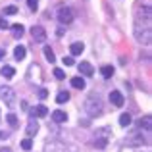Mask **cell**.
I'll use <instances>...</instances> for the list:
<instances>
[{
    "instance_id": "1",
    "label": "cell",
    "mask_w": 152,
    "mask_h": 152,
    "mask_svg": "<svg viewBox=\"0 0 152 152\" xmlns=\"http://www.w3.org/2000/svg\"><path fill=\"white\" fill-rule=\"evenodd\" d=\"M135 39H137L141 45H150L152 42L150 21H135Z\"/></svg>"
},
{
    "instance_id": "2",
    "label": "cell",
    "mask_w": 152,
    "mask_h": 152,
    "mask_svg": "<svg viewBox=\"0 0 152 152\" xmlns=\"http://www.w3.org/2000/svg\"><path fill=\"white\" fill-rule=\"evenodd\" d=\"M83 108H85V112L91 115V118H96V115L102 114V102L98 96H89L83 104Z\"/></svg>"
},
{
    "instance_id": "3",
    "label": "cell",
    "mask_w": 152,
    "mask_h": 152,
    "mask_svg": "<svg viewBox=\"0 0 152 152\" xmlns=\"http://www.w3.org/2000/svg\"><path fill=\"white\" fill-rule=\"evenodd\" d=\"M56 18H58V21L62 23V25H69L71 21H73V10L67 6H62L58 10V14H56Z\"/></svg>"
},
{
    "instance_id": "4",
    "label": "cell",
    "mask_w": 152,
    "mask_h": 152,
    "mask_svg": "<svg viewBox=\"0 0 152 152\" xmlns=\"http://www.w3.org/2000/svg\"><path fill=\"white\" fill-rule=\"evenodd\" d=\"M0 98L4 100V104L12 106V102H14V98H15V93H14V89H12V87H8V85L0 87Z\"/></svg>"
},
{
    "instance_id": "5",
    "label": "cell",
    "mask_w": 152,
    "mask_h": 152,
    "mask_svg": "<svg viewBox=\"0 0 152 152\" xmlns=\"http://www.w3.org/2000/svg\"><path fill=\"white\" fill-rule=\"evenodd\" d=\"M31 37H33L35 42H45L46 41V31H45V27H41V25L31 27Z\"/></svg>"
},
{
    "instance_id": "6",
    "label": "cell",
    "mask_w": 152,
    "mask_h": 152,
    "mask_svg": "<svg viewBox=\"0 0 152 152\" xmlns=\"http://www.w3.org/2000/svg\"><path fill=\"white\" fill-rule=\"evenodd\" d=\"M108 98H110V102L114 104L115 108H121L123 104H125V98H123V94L119 93V91H112V93H110V96H108Z\"/></svg>"
},
{
    "instance_id": "7",
    "label": "cell",
    "mask_w": 152,
    "mask_h": 152,
    "mask_svg": "<svg viewBox=\"0 0 152 152\" xmlns=\"http://www.w3.org/2000/svg\"><path fill=\"white\" fill-rule=\"evenodd\" d=\"M150 18H152V8H150V6H142V8H139L137 21H150Z\"/></svg>"
},
{
    "instance_id": "8",
    "label": "cell",
    "mask_w": 152,
    "mask_h": 152,
    "mask_svg": "<svg viewBox=\"0 0 152 152\" xmlns=\"http://www.w3.org/2000/svg\"><path fill=\"white\" fill-rule=\"evenodd\" d=\"M79 73L87 75V77H93V75H94V67L91 66L89 62H81V64H79Z\"/></svg>"
},
{
    "instance_id": "9",
    "label": "cell",
    "mask_w": 152,
    "mask_h": 152,
    "mask_svg": "<svg viewBox=\"0 0 152 152\" xmlns=\"http://www.w3.org/2000/svg\"><path fill=\"white\" fill-rule=\"evenodd\" d=\"M37 131H39V121H37L35 118L29 119V123H27V131H25V133L29 135V139L35 137V135H37Z\"/></svg>"
},
{
    "instance_id": "10",
    "label": "cell",
    "mask_w": 152,
    "mask_h": 152,
    "mask_svg": "<svg viewBox=\"0 0 152 152\" xmlns=\"http://www.w3.org/2000/svg\"><path fill=\"white\" fill-rule=\"evenodd\" d=\"M52 121H56V123L67 121V114H66V112H62V110H54V112H52Z\"/></svg>"
},
{
    "instance_id": "11",
    "label": "cell",
    "mask_w": 152,
    "mask_h": 152,
    "mask_svg": "<svg viewBox=\"0 0 152 152\" xmlns=\"http://www.w3.org/2000/svg\"><path fill=\"white\" fill-rule=\"evenodd\" d=\"M83 50H85V45H83V42H71V46H69V52H71V56H77V54H81Z\"/></svg>"
},
{
    "instance_id": "12",
    "label": "cell",
    "mask_w": 152,
    "mask_h": 152,
    "mask_svg": "<svg viewBox=\"0 0 152 152\" xmlns=\"http://www.w3.org/2000/svg\"><path fill=\"white\" fill-rule=\"evenodd\" d=\"M10 29H12V33H14V37H15V39H21V37H23V33H25V29H23L21 23H15V25H12Z\"/></svg>"
},
{
    "instance_id": "13",
    "label": "cell",
    "mask_w": 152,
    "mask_h": 152,
    "mask_svg": "<svg viewBox=\"0 0 152 152\" xmlns=\"http://www.w3.org/2000/svg\"><path fill=\"white\" fill-rule=\"evenodd\" d=\"M25 54H27V50H25V46H15V50H14V58L18 60V62H21L23 58H25Z\"/></svg>"
},
{
    "instance_id": "14",
    "label": "cell",
    "mask_w": 152,
    "mask_h": 152,
    "mask_svg": "<svg viewBox=\"0 0 152 152\" xmlns=\"http://www.w3.org/2000/svg\"><path fill=\"white\" fill-rule=\"evenodd\" d=\"M14 73H15V69L12 66H4L2 69H0V75H2V77H6V79H12V77H14Z\"/></svg>"
},
{
    "instance_id": "15",
    "label": "cell",
    "mask_w": 152,
    "mask_h": 152,
    "mask_svg": "<svg viewBox=\"0 0 152 152\" xmlns=\"http://www.w3.org/2000/svg\"><path fill=\"white\" fill-rule=\"evenodd\" d=\"M71 87H75V89H85V79L83 77H71Z\"/></svg>"
},
{
    "instance_id": "16",
    "label": "cell",
    "mask_w": 152,
    "mask_h": 152,
    "mask_svg": "<svg viewBox=\"0 0 152 152\" xmlns=\"http://www.w3.org/2000/svg\"><path fill=\"white\" fill-rule=\"evenodd\" d=\"M100 73H102L104 79H110L112 75H114V67H112V66H102L100 67Z\"/></svg>"
},
{
    "instance_id": "17",
    "label": "cell",
    "mask_w": 152,
    "mask_h": 152,
    "mask_svg": "<svg viewBox=\"0 0 152 152\" xmlns=\"http://www.w3.org/2000/svg\"><path fill=\"white\" fill-rule=\"evenodd\" d=\"M67 100H69V93H67V91L58 93V96H56V102H58V104H66Z\"/></svg>"
},
{
    "instance_id": "18",
    "label": "cell",
    "mask_w": 152,
    "mask_h": 152,
    "mask_svg": "<svg viewBox=\"0 0 152 152\" xmlns=\"http://www.w3.org/2000/svg\"><path fill=\"white\" fill-rule=\"evenodd\" d=\"M150 125H152V121H150V115H145V118H141V121H139V127H145L146 131H150Z\"/></svg>"
},
{
    "instance_id": "19",
    "label": "cell",
    "mask_w": 152,
    "mask_h": 152,
    "mask_svg": "<svg viewBox=\"0 0 152 152\" xmlns=\"http://www.w3.org/2000/svg\"><path fill=\"white\" fill-rule=\"evenodd\" d=\"M46 114H48V108L42 106V104H39V106L35 108V115H37V118H45Z\"/></svg>"
},
{
    "instance_id": "20",
    "label": "cell",
    "mask_w": 152,
    "mask_h": 152,
    "mask_svg": "<svg viewBox=\"0 0 152 152\" xmlns=\"http://www.w3.org/2000/svg\"><path fill=\"white\" fill-rule=\"evenodd\" d=\"M45 58L48 60L50 64H54V62H56V56H54V50H52L50 46H45Z\"/></svg>"
},
{
    "instance_id": "21",
    "label": "cell",
    "mask_w": 152,
    "mask_h": 152,
    "mask_svg": "<svg viewBox=\"0 0 152 152\" xmlns=\"http://www.w3.org/2000/svg\"><path fill=\"white\" fill-rule=\"evenodd\" d=\"M6 121H8V125H10V127H14V129H15V127H18V115H15V114H8Z\"/></svg>"
},
{
    "instance_id": "22",
    "label": "cell",
    "mask_w": 152,
    "mask_h": 152,
    "mask_svg": "<svg viewBox=\"0 0 152 152\" xmlns=\"http://www.w3.org/2000/svg\"><path fill=\"white\" fill-rule=\"evenodd\" d=\"M131 123V115L129 114H121V118H119V125L121 127H127Z\"/></svg>"
},
{
    "instance_id": "23",
    "label": "cell",
    "mask_w": 152,
    "mask_h": 152,
    "mask_svg": "<svg viewBox=\"0 0 152 152\" xmlns=\"http://www.w3.org/2000/svg\"><path fill=\"white\" fill-rule=\"evenodd\" d=\"M21 148L23 150H31L33 148V141H31V139H23L21 141Z\"/></svg>"
},
{
    "instance_id": "24",
    "label": "cell",
    "mask_w": 152,
    "mask_h": 152,
    "mask_svg": "<svg viewBox=\"0 0 152 152\" xmlns=\"http://www.w3.org/2000/svg\"><path fill=\"white\" fill-rule=\"evenodd\" d=\"M18 6H6V8H4V14H6V15H14V14H18Z\"/></svg>"
},
{
    "instance_id": "25",
    "label": "cell",
    "mask_w": 152,
    "mask_h": 152,
    "mask_svg": "<svg viewBox=\"0 0 152 152\" xmlns=\"http://www.w3.org/2000/svg\"><path fill=\"white\" fill-rule=\"evenodd\" d=\"M52 73H54V77L58 79V81H62V79L66 77V73H64V69H60V67H56V69L52 71Z\"/></svg>"
},
{
    "instance_id": "26",
    "label": "cell",
    "mask_w": 152,
    "mask_h": 152,
    "mask_svg": "<svg viewBox=\"0 0 152 152\" xmlns=\"http://www.w3.org/2000/svg\"><path fill=\"white\" fill-rule=\"evenodd\" d=\"M27 6H29L31 8V10H37V8H39V0H27Z\"/></svg>"
},
{
    "instance_id": "27",
    "label": "cell",
    "mask_w": 152,
    "mask_h": 152,
    "mask_svg": "<svg viewBox=\"0 0 152 152\" xmlns=\"http://www.w3.org/2000/svg\"><path fill=\"white\" fill-rule=\"evenodd\" d=\"M62 60H64V64H66V66H73V64H75L71 56H66V58H62Z\"/></svg>"
},
{
    "instance_id": "28",
    "label": "cell",
    "mask_w": 152,
    "mask_h": 152,
    "mask_svg": "<svg viewBox=\"0 0 152 152\" xmlns=\"http://www.w3.org/2000/svg\"><path fill=\"white\" fill-rule=\"evenodd\" d=\"M39 98H46V96H48V91H46V89H39Z\"/></svg>"
},
{
    "instance_id": "29",
    "label": "cell",
    "mask_w": 152,
    "mask_h": 152,
    "mask_svg": "<svg viewBox=\"0 0 152 152\" xmlns=\"http://www.w3.org/2000/svg\"><path fill=\"white\" fill-rule=\"evenodd\" d=\"M0 29H10V25H8V21L4 18H0Z\"/></svg>"
},
{
    "instance_id": "30",
    "label": "cell",
    "mask_w": 152,
    "mask_h": 152,
    "mask_svg": "<svg viewBox=\"0 0 152 152\" xmlns=\"http://www.w3.org/2000/svg\"><path fill=\"white\" fill-rule=\"evenodd\" d=\"M4 56H6V52H4V48H0V60H4Z\"/></svg>"
},
{
    "instance_id": "31",
    "label": "cell",
    "mask_w": 152,
    "mask_h": 152,
    "mask_svg": "<svg viewBox=\"0 0 152 152\" xmlns=\"http://www.w3.org/2000/svg\"><path fill=\"white\" fill-rule=\"evenodd\" d=\"M6 137H8V135H6V133H2V131H0V139H6Z\"/></svg>"
},
{
    "instance_id": "32",
    "label": "cell",
    "mask_w": 152,
    "mask_h": 152,
    "mask_svg": "<svg viewBox=\"0 0 152 152\" xmlns=\"http://www.w3.org/2000/svg\"><path fill=\"white\" fill-rule=\"evenodd\" d=\"M0 152H12V148H0Z\"/></svg>"
}]
</instances>
